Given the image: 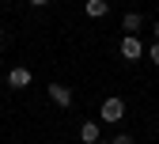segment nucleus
<instances>
[{
    "mask_svg": "<svg viewBox=\"0 0 159 144\" xmlns=\"http://www.w3.org/2000/svg\"><path fill=\"white\" fill-rule=\"evenodd\" d=\"M30 4H34V8H42V4H49V0H30Z\"/></svg>",
    "mask_w": 159,
    "mask_h": 144,
    "instance_id": "10",
    "label": "nucleus"
},
{
    "mask_svg": "<svg viewBox=\"0 0 159 144\" xmlns=\"http://www.w3.org/2000/svg\"><path fill=\"white\" fill-rule=\"evenodd\" d=\"M110 144H136V140H133V137H129V133H117V137H114V140H110Z\"/></svg>",
    "mask_w": 159,
    "mask_h": 144,
    "instance_id": "8",
    "label": "nucleus"
},
{
    "mask_svg": "<svg viewBox=\"0 0 159 144\" xmlns=\"http://www.w3.org/2000/svg\"><path fill=\"white\" fill-rule=\"evenodd\" d=\"M49 99H53L61 110H68V106H72V91H68L65 84H49Z\"/></svg>",
    "mask_w": 159,
    "mask_h": 144,
    "instance_id": "3",
    "label": "nucleus"
},
{
    "mask_svg": "<svg viewBox=\"0 0 159 144\" xmlns=\"http://www.w3.org/2000/svg\"><path fill=\"white\" fill-rule=\"evenodd\" d=\"M152 30H155V42H159V23H155V27H152Z\"/></svg>",
    "mask_w": 159,
    "mask_h": 144,
    "instance_id": "11",
    "label": "nucleus"
},
{
    "mask_svg": "<svg viewBox=\"0 0 159 144\" xmlns=\"http://www.w3.org/2000/svg\"><path fill=\"white\" fill-rule=\"evenodd\" d=\"M98 118L106 121V125H117V121L125 118V99H117V95H110L102 106H98Z\"/></svg>",
    "mask_w": 159,
    "mask_h": 144,
    "instance_id": "1",
    "label": "nucleus"
},
{
    "mask_svg": "<svg viewBox=\"0 0 159 144\" xmlns=\"http://www.w3.org/2000/svg\"><path fill=\"white\" fill-rule=\"evenodd\" d=\"M87 15H91V19L106 15V0H87Z\"/></svg>",
    "mask_w": 159,
    "mask_h": 144,
    "instance_id": "7",
    "label": "nucleus"
},
{
    "mask_svg": "<svg viewBox=\"0 0 159 144\" xmlns=\"http://www.w3.org/2000/svg\"><path fill=\"white\" fill-rule=\"evenodd\" d=\"M140 23H144V19L136 15V12H125V15H121V27H125V34H136V30H140Z\"/></svg>",
    "mask_w": 159,
    "mask_h": 144,
    "instance_id": "6",
    "label": "nucleus"
},
{
    "mask_svg": "<svg viewBox=\"0 0 159 144\" xmlns=\"http://www.w3.org/2000/svg\"><path fill=\"white\" fill-rule=\"evenodd\" d=\"M148 57H152V65H159V42H152V46H148Z\"/></svg>",
    "mask_w": 159,
    "mask_h": 144,
    "instance_id": "9",
    "label": "nucleus"
},
{
    "mask_svg": "<svg viewBox=\"0 0 159 144\" xmlns=\"http://www.w3.org/2000/svg\"><path fill=\"white\" fill-rule=\"evenodd\" d=\"M0 38H4V27H0Z\"/></svg>",
    "mask_w": 159,
    "mask_h": 144,
    "instance_id": "12",
    "label": "nucleus"
},
{
    "mask_svg": "<svg viewBox=\"0 0 159 144\" xmlns=\"http://www.w3.org/2000/svg\"><path fill=\"white\" fill-rule=\"evenodd\" d=\"M8 87H15V91L30 87V68H11L8 72Z\"/></svg>",
    "mask_w": 159,
    "mask_h": 144,
    "instance_id": "4",
    "label": "nucleus"
},
{
    "mask_svg": "<svg viewBox=\"0 0 159 144\" xmlns=\"http://www.w3.org/2000/svg\"><path fill=\"white\" fill-rule=\"evenodd\" d=\"M144 53H148V49L140 46V38H136V34H125V38H121V57H125V61H140Z\"/></svg>",
    "mask_w": 159,
    "mask_h": 144,
    "instance_id": "2",
    "label": "nucleus"
},
{
    "mask_svg": "<svg viewBox=\"0 0 159 144\" xmlns=\"http://www.w3.org/2000/svg\"><path fill=\"white\" fill-rule=\"evenodd\" d=\"M80 140L84 144H98V125L95 121H84V125H80Z\"/></svg>",
    "mask_w": 159,
    "mask_h": 144,
    "instance_id": "5",
    "label": "nucleus"
},
{
    "mask_svg": "<svg viewBox=\"0 0 159 144\" xmlns=\"http://www.w3.org/2000/svg\"><path fill=\"white\" fill-rule=\"evenodd\" d=\"M98 144H106V140H98Z\"/></svg>",
    "mask_w": 159,
    "mask_h": 144,
    "instance_id": "13",
    "label": "nucleus"
}]
</instances>
